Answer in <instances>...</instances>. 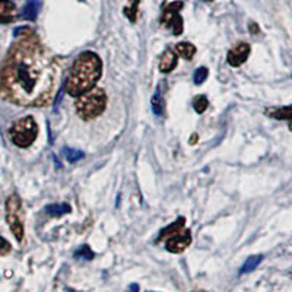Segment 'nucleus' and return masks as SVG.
<instances>
[{
  "label": "nucleus",
  "instance_id": "1",
  "mask_svg": "<svg viewBox=\"0 0 292 292\" xmlns=\"http://www.w3.org/2000/svg\"><path fill=\"white\" fill-rule=\"evenodd\" d=\"M0 64V97L20 107H46L57 91L60 69L28 28Z\"/></svg>",
  "mask_w": 292,
  "mask_h": 292
},
{
  "label": "nucleus",
  "instance_id": "2",
  "mask_svg": "<svg viewBox=\"0 0 292 292\" xmlns=\"http://www.w3.org/2000/svg\"><path fill=\"white\" fill-rule=\"evenodd\" d=\"M102 75V63L98 54L92 51H83L78 56L68 79L64 83V89L72 97H79L83 92L89 91Z\"/></svg>",
  "mask_w": 292,
  "mask_h": 292
},
{
  "label": "nucleus",
  "instance_id": "3",
  "mask_svg": "<svg viewBox=\"0 0 292 292\" xmlns=\"http://www.w3.org/2000/svg\"><path fill=\"white\" fill-rule=\"evenodd\" d=\"M107 105V95L100 88H91L79 95L76 102V113L82 120H91L101 116Z\"/></svg>",
  "mask_w": 292,
  "mask_h": 292
},
{
  "label": "nucleus",
  "instance_id": "4",
  "mask_svg": "<svg viewBox=\"0 0 292 292\" xmlns=\"http://www.w3.org/2000/svg\"><path fill=\"white\" fill-rule=\"evenodd\" d=\"M9 136L10 141L18 148H28L38 136V124L34 117L25 116L10 126Z\"/></svg>",
  "mask_w": 292,
  "mask_h": 292
},
{
  "label": "nucleus",
  "instance_id": "5",
  "mask_svg": "<svg viewBox=\"0 0 292 292\" xmlns=\"http://www.w3.org/2000/svg\"><path fill=\"white\" fill-rule=\"evenodd\" d=\"M6 222L10 231L18 241L24 240V218H22V201L18 194H10L6 200Z\"/></svg>",
  "mask_w": 292,
  "mask_h": 292
},
{
  "label": "nucleus",
  "instance_id": "6",
  "mask_svg": "<svg viewBox=\"0 0 292 292\" xmlns=\"http://www.w3.org/2000/svg\"><path fill=\"white\" fill-rule=\"evenodd\" d=\"M183 8V2H172L165 6L162 13L161 24L164 27L170 28L174 35H180L183 32V19L180 16V9Z\"/></svg>",
  "mask_w": 292,
  "mask_h": 292
},
{
  "label": "nucleus",
  "instance_id": "7",
  "mask_svg": "<svg viewBox=\"0 0 292 292\" xmlns=\"http://www.w3.org/2000/svg\"><path fill=\"white\" fill-rule=\"evenodd\" d=\"M192 242V234L189 230H182L167 238V250L170 253L184 252Z\"/></svg>",
  "mask_w": 292,
  "mask_h": 292
},
{
  "label": "nucleus",
  "instance_id": "8",
  "mask_svg": "<svg viewBox=\"0 0 292 292\" xmlns=\"http://www.w3.org/2000/svg\"><path fill=\"white\" fill-rule=\"evenodd\" d=\"M250 44L249 42H238L235 47H232L231 50L228 51V54H227V61H228V64H231L234 68H238V66H241L245 63V60L249 59V56H250Z\"/></svg>",
  "mask_w": 292,
  "mask_h": 292
},
{
  "label": "nucleus",
  "instance_id": "9",
  "mask_svg": "<svg viewBox=\"0 0 292 292\" xmlns=\"http://www.w3.org/2000/svg\"><path fill=\"white\" fill-rule=\"evenodd\" d=\"M16 18V5L12 0H0V24H10Z\"/></svg>",
  "mask_w": 292,
  "mask_h": 292
},
{
  "label": "nucleus",
  "instance_id": "10",
  "mask_svg": "<svg viewBox=\"0 0 292 292\" xmlns=\"http://www.w3.org/2000/svg\"><path fill=\"white\" fill-rule=\"evenodd\" d=\"M177 63H178L177 54L172 50H165L160 59V71L162 73H170L177 68Z\"/></svg>",
  "mask_w": 292,
  "mask_h": 292
},
{
  "label": "nucleus",
  "instance_id": "11",
  "mask_svg": "<svg viewBox=\"0 0 292 292\" xmlns=\"http://www.w3.org/2000/svg\"><path fill=\"white\" fill-rule=\"evenodd\" d=\"M42 0H28L22 9V18L27 20H35L41 10Z\"/></svg>",
  "mask_w": 292,
  "mask_h": 292
},
{
  "label": "nucleus",
  "instance_id": "12",
  "mask_svg": "<svg viewBox=\"0 0 292 292\" xmlns=\"http://www.w3.org/2000/svg\"><path fill=\"white\" fill-rule=\"evenodd\" d=\"M184 223H186V219H184V218H178L177 221L172 222L171 225L165 227V228L160 232V237H158L156 242L164 241V240H167L168 237H171V235H174V234H177L178 231L184 230Z\"/></svg>",
  "mask_w": 292,
  "mask_h": 292
},
{
  "label": "nucleus",
  "instance_id": "13",
  "mask_svg": "<svg viewBox=\"0 0 292 292\" xmlns=\"http://www.w3.org/2000/svg\"><path fill=\"white\" fill-rule=\"evenodd\" d=\"M44 211H46L47 215L57 218V216H63V215L69 213L71 212V206L68 203H54V205H47L44 208Z\"/></svg>",
  "mask_w": 292,
  "mask_h": 292
},
{
  "label": "nucleus",
  "instance_id": "14",
  "mask_svg": "<svg viewBox=\"0 0 292 292\" xmlns=\"http://www.w3.org/2000/svg\"><path fill=\"white\" fill-rule=\"evenodd\" d=\"M267 114L273 119H276V120H292V105L267 110Z\"/></svg>",
  "mask_w": 292,
  "mask_h": 292
},
{
  "label": "nucleus",
  "instance_id": "15",
  "mask_svg": "<svg viewBox=\"0 0 292 292\" xmlns=\"http://www.w3.org/2000/svg\"><path fill=\"white\" fill-rule=\"evenodd\" d=\"M175 50L177 53L183 56L186 60H192L193 56H194V53H196V47L190 44V42H178L177 46H175Z\"/></svg>",
  "mask_w": 292,
  "mask_h": 292
},
{
  "label": "nucleus",
  "instance_id": "16",
  "mask_svg": "<svg viewBox=\"0 0 292 292\" xmlns=\"http://www.w3.org/2000/svg\"><path fill=\"white\" fill-rule=\"evenodd\" d=\"M164 108H165V102H164V98H162V94L160 89H156L155 95L152 97V111L156 116H162Z\"/></svg>",
  "mask_w": 292,
  "mask_h": 292
},
{
  "label": "nucleus",
  "instance_id": "17",
  "mask_svg": "<svg viewBox=\"0 0 292 292\" xmlns=\"http://www.w3.org/2000/svg\"><path fill=\"white\" fill-rule=\"evenodd\" d=\"M263 260V256H250L247 260H245V263L241 266V269H240V273H249L252 272V271H254L260 263H262Z\"/></svg>",
  "mask_w": 292,
  "mask_h": 292
},
{
  "label": "nucleus",
  "instance_id": "18",
  "mask_svg": "<svg viewBox=\"0 0 292 292\" xmlns=\"http://www.w3.org/2000/svg\"><path fill=\"white\" fill-rule=\"evenodd\" d=\"M64 156H66V160L73 164V162L79 161L82 160L83 156H85V153L82 151H78V149H72V148H64Z\"/></svg>",
  "mask_w": 292,
  "mask_h": 292
},
{
  "label": "nucleus",
  "instance_id": "19",
  "mask_svg": "<svg viewBox=\"0 0 292 292\" xmlns=\"http://www.w3.org/2000/svg\"><path fill=\"white\" fill-rule=\"evenodd\" d=\"M208 105H209V101H208V98H206L205 95H199V97H196L194 101H193V108L196 110V113H199V114H201L203 111L206 110Z\"/></svg>",
  "mask_w": 292,
  "mask_h": 292
},
{
  "label": "nucleus",
  "instance_id": "20",
  "mask_svg": "<svg viewBox=\"0 0 292 292\" xmlns=\"http://www.w3.org/2000/svg\"><path fill=\"white\" fill-rule=\"evenodd\" d=\"M208 76H209V71H208V68H199L197 71L194 72V76H193V81L196 85H201L203 82L208 79Z\"/></svg>",
  "mask_w": 292,
  "mask_h": 292
},
{
  "label": "nucleus",
  "instance_id": "21",
  "mask_svg": "<svg viewBox=\"0 0 292 292\" xmlns=\"http://www.w3.org/2000/svg\"><path fill=\"white\" fill-rule=\"evenodd\" d=\"M138 5H139V0H133L131 2V8H124V15L131 22H136V18H138Z\"/></svg>",
  "mask_w": 292,
  "mask_h": 292
},
{
  "label": "nucleus",
  "instance_id": "22",
  "mask_svg": "<svg viewBox=\"0 0 292 292\" xmlns=\"http://www.w3.org/2000/svg\"><path fill=\"white\" fill-rule=\"evenodd\" d=\"M75 257H79V259H85V260H91L94 259V252L88 245H82L78 252L75 253Z\"/></svg>",
  "mask_w": 292,
  "mask_h": 292
},
{
  "label": "nucleus",
  "instance_id": "23",
  "mask_svg": "<svg viewBox=\"0 0 292 292\" xmlns=\"http://www.w3.org/2000/svg\"><path fill=\"white\" fill-rule=\"evenodd\" d=\"M10 252V244L0 235V256H6Z\"/></svg>",
  "mask_w": 292,
  "mask_h": 292
},
{
  "label": "nucleus",
  "instance_id": "24",
  "mask_svg": "<svg viewBox=\"0 0 292 292\" xmlns=\"http://www.w3.org/2000/svg\"><path fill=\"white\" fill-rule=\"evenodd\" d=\"M249 31H250L252 34H259V32H260V28H259V25H257L256 22H250V25H249Z\"/></svg>",
  "mask_w": 292,
  "mask_h": 292
},
{
  "label": "nucleus",
  "instance_id": "25",
  "mask_svg": "<svg viewBox=\"0 0 292 292\" xmlns=\"http://www.w3.org/2000/svg\"><path fill=\"white\" fill-rule=\"evenodd\" d=\"M130 289H136V291H138V289H139V286H138V285H130Z\"/></svg>",
  "mask_w": 292,
  "mask_h": 292
},
{
  "label": "nucleus",
  "instance_id": "26",
  "mask_svg": "<svg viewBox=\"0 0 292 292\" xmlns=\"http://www.w3.org/2000/svg\"><path fill=\"white\" fill-rule=\"evenodd\" d=\"M289 130H292V120H291V123H289Z\"/></svg>",
  "mask_w": 292,
  "mask_h": 292
}]
</instances>
